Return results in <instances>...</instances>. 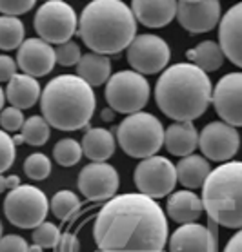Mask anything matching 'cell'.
Listing matches in <instances>:
<instances>
[{
  "label": "cell",
  "instance_id": "cell-16",
  "mask_svg": "<svg viewBox=\"0 0 242 252\" xmlns=\"http://www.w3.org/2000/svg\"><path fill=\"white\" fill-rule=\"evenodd\" d=\"M177 20L191 34L207 33L220 24V2L219 0H199L186 2L179 0Z\"/></svg>",
  "mask_w": 242,
  "mask_h": 252
},
{
  "label": "cell",
  "instance_id": "cell-44",
  "mask_svg": "<svg viewBox=\"0 0 242 252\" xmlns=\"http://www.w3.org/2000/svg\"><path fill=\"white\" fill-rule=\"evenodd\" d=\"M44 2H55V0H44ZM60 2H66V0H60Z\"/></svg>",
  "mask_w": 242,
  "mask_h": 252
},
{
  "label": "cell",
  "instance_id": "cell-25",
  "mask_svg": "<svg viewBox=\"0 0 242 252\" xmlns=\"http://www.w3.org/2000/svg\"><path fill=\"white\" fill-rule=\"evenodd\" d=\"M211 172V165L207 158L199 155L184 156L177 163V178L186 189H199L204 185Z\"/></svg>",
  "mask_w": 242,
  "mask_h": 252
},
{
  "label": "cell",
  "instance_id": "cell-22",
  "mask_svg": "<svg viewBox=\"0 0 242 252\" xmlns=\"http://www.w3.org/2000/svg\"><path fill=\"white\" fill-rule=\"evenodd\" d=\"M40 84L35 76H29L26 73L15 75L7 82L6 98L9 100L13 107L18 109H29L40 100Z\"/></svg>",
  "mask_w": 242,
  "mask_h": 252
},
{
  "label": "cell",
  "instance_id": "cell-1",
  "mask_svg": "<svg viewBox=\"0 0 242 252\" xmlns=\"http://www.w3.org/2000/svg\"><path fill=\"white\" fill-rule=\"evenodd\" d=\"M93 238L100 252H162L167 241L166 214L140 192L115 196L97 214Z\"/></svg>",
  "mask_w": 242,
  "mask_h": 252
},
{
  "label": "cell",
  "instance_id": "cell-6",
  "mask_svg": "<svg viewBox=\"0 0 242 252\" xmlns=\"http://www.w3.org/2000/svg\"><path fill=\"white\" fill-rule=\"evenodd\" d=\"M164 132L161 120L151 113H133L127 115L117 127V140L122 151L131 158H150L155 156L164 145Z\"/></svg>",
  "mask_w": 242,
  "mask_h": 252
},
{
  "label": "cell",
  "instance_id": "cell-20",
  "mask_svg": "<svg viewBox=\"0 0 242 252\" xmlns=\"http://www.w3.org/2000/svg\"><path fill=\"white\" fill-rule=\"evenodd\" d=\"M164 145L173 156H190L199 147V131L193 122H173L164 132Z\"/></svg>",
  "mask_w": 242,
  "mask_h": 252
},
{
  "label": "cell",
  "instance_id": "cell-19",
  "mask_svg": "<svg viewBox=\"0 0 242 252\" xmlns=\"http://www.w3.org/2000/svg\"><path fill=\"white\" fill-rule=\"evenodd\" d=\"M179 0H131V11L146 28H166L173 18H177Z\"/></svg>",
  "mask_w": 242,
  "mask_h": 252
},
{
  "label": "cell",
  "instance_id": "cell-7",
  "mask_svg": "<svg viewBox=\"0 0 242 252\" xmlns=\"http://www.w3.org/2000/svg\"><path fill=\"white\" fill-rule=\"evenodd\" d=\"M150 82L137 71H119L106 84V102L121 115H133L146 107L150 100Z\"/></svg>",
  "mask_w": 242,
  "mask_h": 252
},
{
  "label": "cell",
  "instance_id": "cell-36",
  "mask_svg": "<svg viewBox=\"0 0 242 252\" xmlns=\"http://www.w3.org/2000/svg\"><path fill=\"white\" fill-rule=\"evenodd\" d=\"M37 0H0V13L9 17H20L33 9Z\"/></svg>",
  "mask_w": 242,
  "mask_h": 252
},
{
  "label": "cell",
  "instance_id": "cell-38",
  "mask_svg": "<svg viewBox=\"0 0 242 252\" xmlns=\"http://www.w3.org/2000/svg\"><path fill=\"white\" fill-rule=\"evenodd\" d=\"M17 75V60L7 55H0V82H9Z\"/></svg>",
  "mask_w": 242,
  "mask_h": 252
},
{
  "label": "cell",
  "instance_id": "cell-12",
  "mask_svg": "<svg viewBox=\"0 0 242 252\" xmlns=\"http://www.w3.org/2000/svg\"><path fill=\"white\" fill-rule=\"evenodd\" d=\"M199 147L207 160L230 161L239 153L241 147V134L237 127L226 122H209L199 132Z\"/></svg>",
  "mask_w": 242,
  "mask_h": 252
},
{
  "label": "cell",
  "instance_id": "cell-8",
  "mask_svg": "<svg viewBox=\"0 0 242 252\" xmlns=\"http://www.w3.org/2000/svg\"><path fill=\"white\" fill-rule=\"evenodd\" d=\"M47 209L49 201L46 194L33 185H18L17 189L7 192L4 200L6 218L20 229H35L44 223Z\"/></svg>",
  "mask_w": 242,
  "mask_h": 252
},
{
  "label": "cell",
  "instance_id": "cell-30",
  "mask_svg": "<svg viewBox=\"0 0 242 252\" xmlns=\"http://www.w3.org/2000/svg\"><path fill=\"white\" fill-rule=\"evenodd\" d=\"M49 209H51L53 216L57 220H68L75 214L79 209H81V200L77 198V194L73 190H58L57 194L51 198V203H49Z\"/></svg>",
  "mask_w": 242,
  "mask_h": 252
},
{
  "label": "cell",
  "instance_id": "cell-29",
  "mask_svg": "<svg viewBox=\"0 0 242 252\" xmlns=\"http://www.w3.org/2000/svg\"><path fill=\"white\" fill-rule=\"evenodd\" d=\"M84 151L82 145L73 138H62L55 143L53 147V158L57 160L58 165L62 167H73L81 161Z\"/></svg>",
  "mask_w": 242,
  "mask_h": 252
},
{
  "label": "cell",
  "instance_id": "cell-43",
  "mask_svg": "<svg viewBox=\"0 0 242 252\" xmlns=\"http://www.w3.org/2000/svg\"><path fill=\"white\" fill-rule=\"evenodd\" d=\"M44 249L42 247H39V245H31L29 247V252H42Z\"/></svg>",
  "mask_w": 242,
  "mask_h": 252
},
{
  "label": "cell",
  "instance_id": "cell-23",
  "mask_svg": "<svg viewBox=\"0 0 242 252\" xmlns=\"http://www.w3.org/2000/svg\"><path fill=\"white\" fill-rule=\"evenodd\" d=\"M82 151L91 161H106L110 160L115 153V136L113 132L104 127H93L82 138Z\"/></svg>",
  "mask_w": 242,
  "mask_h": 252
},
{
  "label": "cell",
  "instance_id": "cell-39",
  "mask_svg": "<svg viewBox=\"0 0 242 252\" xmlns=\"http://www.w3.org/2000/svg\"><path fill=\"white\" fill-rule=\"evenodd\" d=\"M81 251V243L77 240L75 234H62L60 236V241H58L57 245V252H79Z\"/></svg>",
  "mask_w": 242,
  "mask_h": 252
},
{
  "label": "cell",
  "instance_id": "cell-14",
  "mask_svg": "<svg viewBox=\"0 0 242 252\" xmlns=\"http://www.w3.org/2000/svg\"><path fill=\"white\" fill-rule=\"evenodd\" d=\"M119 172L106 161H91L79 174V189L87 200L104 201L115 198L119 190Z\"/></svg>",
  "mask_w": 242,
  "mask_h": 252
},
{
  "label": "cell",
  "instance_id": "cell-41",
  "mask_svg": "<svg viewBox=\"0 0 242 252\" xmlns=\"http://www.w3.org/2000/svg\"><path fill=\"white\" fill-rule=\"evenodd\" d=\"M224 252H242V229H239L237 234L231 236L224 247Z\"/></svg>",
  "mask_w": 242,
  "mask_h": 252
},
{
  "label": "cell",
  "instance_id": "cell-33",
  "mask_svg": "<svg viewBox=\"0 0 242 252\" xmlns=\"http://www.w3.org/2000/svg\"><path fill=\"white\" fill-rule=\"evenodd\" d=\"M17 158V143L15 138L9 136V132L0 129V174L9 169Z\"/></svg>",
  "mask_w": 242,
  "mask_h": 252
},
{
  "label": "cell",
  "instance_id": "cell-18",
  "mask_svg": "<svg viewBox=\"0 0 242 252\" xmlns=\"http://www.w3.org/2000/svg\"><path fill=\"white\" fill-rule=\"evenodd\" d=\"M219 46L224 57L242 69V2L231 6L220 18Z\"/></svg>",
  "mask_w": 242,
  "mask_h": 252
},
{
  "label": "cell",
  "instance_id": "cell-47",
  "mask_svg": "<svg viewBox=\"0 0 242 252\" xmlns=\"http://www.w3.org/2000/svg\"><path fill=\"white\" fill-rule=\"evenodd\" d=\"M87 2H95V0H87Z\"/></svg>",
  "mask_w": 242,
  "mask_h": 252
},
{
  "label": "cell",
  "instance_id": "cell-17",
  "mask_svg": "<svg viewBox=\"0 0 242 252\" xmlns=\"http://www.w3.org/2000/svg\"><path fill=\"white\" fill-rule=\"evenodd\" d=\"M57 63L55 47L42 38H28L17 49V65L29 76L49 75Z\"/></svg>",
  "mask_w": 242,
  "mask_h": 252
},
{
  "label": "cell",
  "instance_id": "cell-11",
  "mask_svg": "<svg viewBox=\"0 0 242 252\" xmlns=\"http://www.w3.org/2000/svg\"><path fill=\"white\" fill-rule=\"evenodd\" d=\"M171 49L159 34H137L127 47V62L140 75H157L167 67Z\"/></svg>",
  "mask_w": 242,
  "mask_h": 252
},
{
  "label": "cell",
  "instance_id": "cell-24",
  "mask_svg": "<svg viewBox=\"0 0 242 252\" xmlns=\"http://www.w3.org/2000/svg\"><path fill=\"white\" fill-rule=\"evenodd\" d=\"M77 75L86 80L91 87L108 84L111 78V62L106 55L98 53H86L77 63Z\"/></svg>",
  "mask_w": 242,
  "mask_h": 252
},
{
  "label": "cell",
  "instance_id": "cell-37",
  "mask_svg": "<svg viewBox=\"0 0 242 252\" xmlns=\"http://www.w3.org/2000/svg\"><path fill=\"white\" fill-rule=\"evenodd\" d=\"M0 252H29V245L22 236L9 234L0 240Z\"/></svg>",
  "mask_w": 242,
  "mask_h": 252
},
{
  "label": "cell",
  "instance_id": "cell-10",
  "mask_svg": "<svg viewBox=\"0 0 242 252\" xmlns=\"http://www.w3.org/2000/svg\"><path fill=\"white\" fill-rule=\"evenodd\" d=\"M177 165L164 156L144 158L135 169V185L140 194L151 200H161L171 194L177 185Z\"/></svg>",
  "mask_w": 242,
  "mask_h": 252
},
{
  "label": "cell",
  "instance_id": "cell-3",
  "mask_svg": "<svg viewBox=\"0 0 242 252\" xmlns=\"http://www.w3.org/2000/svg\"><path fill=\"white\" fill-rule=\"evenodd\" d=\"M79 36L98 55H119L137 36V18L122 0L89 2L79 17Z\"/></svg>",
  "mask_w": 242,
  "mask_h": 252
},
{
  "label": "cell",
  "instance_id": "cell-13",
  "mask_svg": "<svg viewBox=\"0 0 242 252\" xmlns=\"http://www.w3.org/2000/svg\"><path fill=\"white\" fill-rule=\"evenodd\" d=\"M211 103L220 120L242 127V71L228 73L213 87Z\"/></svg>",
  "mask_w": 242,
  "mask_h": 252
},
{
  "label": "cell",
  "instance_id": "cell-28",
  "mask_svg": "<svg viewBox=\"0 0 242 252\" xmlns=\"http://www.w3.org/2000/svg\"><path fill=\"white\" fill-rule=\"evenodd\" d=\"M24 34H26V29L20 18L0 15V49L2 51L18 49L24 42Z\"/></svg>",
  "mask_w": 242,
  "mask_h": 252
},
{
  "label": "cell",
  "instance_id": "cell-42",
  "mask_svg": "<svg viewBox=\"0 0 242 252\" xmlns=\"http://www.w3.org/2000/svg\"><path fill=\"white\" fill-rule=\"evenodd\" d=\"M4 102H6V91H2V87H0V113L4 109Z\"/></svg>",
  "mask_w": 242,
  "mask_h": 252
},
{
  "label": "cell",
  "instance_id": "cell-2",
  "mask_svg": "<svg viewBox=\"0 0 242 252\" xmlns=\"http://www.w3.org/2000/svg\"><path fill=\"white\" fill-rule=\"evenodd\" d=\"M213 86L206 71L191 62L173 63L164 69L155 86L157 105L175 122H193L207 111Z\"/></svg>",
  "mask_w": 242,
  "mask_h": 252
},
{
  "label": "cell",
  "instance_id": "cell-46",
  "mask_svg": "<svg viewBox=\"0 0 242 252\" xmlns=\"http://www.w3.org/2000/svg\"><path fill=\"white\" fill-rule=\"evenodd\" d=\"M186 2H199V0H186Z\"/></svg>",
  "mask_w": 242,
  "mask_h": 252
},
{
  "label": "cell",
  "instance_id": "cell-15",
  "mask_svg": "<svg viewBox=\"0 0 242 252\" xmlns=\"http://www.w3.org/2000/svg\"><path fill=\"white\" fill-rule=\"evenodd\" d=\"M219 225L207 218V227L201 223L180 225L169 238V252H217Z\"/></svg>",
  "mask_w": 242,
  "mask_h": 252
},
{
  "label": "cell",
  "instance_id": "cell-35",
  "mask_svg": "<svg viewBox=\"0 0 242 252\" xmlns=\"http://www.w3.org/2000/svg\"><path fill=\"white\" fill-rule=\"evenodd\" d=\"M24 113L22 109H18V107H6V109H2L0 113V127L4 129L6 132H15V131H20L24 126Z\"/></svg>",
  "mask_w": 242,
  "mask_h": 252
},
{
  "label": "cell",
  "instance_id": "cell-5",
  "mask_svg": "<svg viewBox=\"0 0 242 252\" xmlns=\"http://www.w3.org/2000/svg\"><path fill=\"white\" fill-rule=\"evenodd\" d=\"M207 218L226 229H242V161H224L202 185Z\"/></svg>",
  "mask_w": 242,
  "mask_h": 252
},
{
  "label": "cell",
  "instance_id": "cell-45",
  "mask_svg": "<svg viewBox=\"0 0 242 252\" xmlns=\"http://www.w3.org/2000/svg\"><path fill=\"white\" fill-rule=\"evenodd\" d=\"M0 240H2V223H0Z\"/></svg>",
  "mask_w": 242,
  "mask_h": 252
},
{
  "label": "cell",
  "instance_id": "cell-27",
  "mask_svg": "<svg viewBox=\"0 0 242 252\" xmlns=\"http://www.w3.org/2000/svg\"><path fill=\"white\" fill-rule=\"evenodd\" d=\"M49 136H51V129H49L46 118L40 115H35L24 122L22 129H20V136L15 138V143L24 142L28 145H33V147H40L49 140Z\"/></svg>",
  "mask_w": 242,
  "mask_h": 252
},
{
  "label": "cell",
  "instance_id": "cell-31",
  "mask_svg": "<svg viewBox=\"0 0 242 252\" xmlns=\"http://www.w3.org/2000/svg\"><path fill=\"white\" fill-rule=\"evenodd\" d=\"M24 172L29 180H35V182L46 180L51 174V161L42 153H33L24 161Z\"/></svg>",
  "mask_w": 242,
  "mask_h": 252
},
{
  "label": "cell",
  "instance_id": "cell-40",
  "mask_svg": "<svg viewBox=\"0 0 242 252\" xmlns=\"http://www.w3.org/2000/svg\"><path fill=\"white\" fill-rule=\"evenodd\" d=\"M18 185H22L20 184V178L17 176V174H13V176H2L0 174V194L2 192H9V190L13 189H17Z\"/></svg>",
  "mask_w": 242,
  "mask_h": 252
},
{
  "label": "cell",
  "instance_id": "cell-4",
  "mask_svg": "<svg viewBox=\"0 0 242 252\" xmlns=\"http://www.w3.org/2000/svg\"><path fill=\"white\" fill-rule=\"evenodd\" d=\"M93 87L79 75H60L47 82L40 94L42 116L58 131H79L95 113Z\"/></svg>",
  "mask_w": 242,
  "mask_h": 252
},
{
  "label": "cell",
  "instance_id": "cell-26",
  "mask_svg": "<svg viewBox=\"0 0 242 252\" xmlns=\"http://www.w3.org/2000/svg\"><path fill=\"white\" fill-rule=\"evenodd\" d=\"M186 57L191 63H195L197 67H201L206 73L219 71L224 63V53L220 49L219 42L215 40H204L197 44L191 51L186 53Z\"/></svg>",
  "mask_w": 242,
  "mask_h": 252
},
{
  "label": "cell",
  "instance_id": "cell-32",
  "mask_svg": "<svg viewBox=\"0 0 242 252\" xmlns=\"http://www.w3.org/2000/svg\"><path fill=\"white\" fill-rule=\"evenodd\" d=\"M60 230L55 223L44 221L39 227L33 229V243L42 247V249H57L58 241H60Z\"/></svg>",
  "mask_w": 242,
  "mask_h": 252
},
{
  "label": "cell",
  "instance_id": "cell-34",
  "mask_svg": "<svg viewBox=\"0 0 242 252\" xmlns=\"http://www.w3.org/2000/svg\"><path fill=\"white\" fill-rule=\"evenodd\" d=\"M55 55H57V63H60V65H64V67L77 65L79 60L82 58L81 46L73 40L58 44V46L55 47Z\"/></svg>",
  "mask_w": 242,
  "mask_h": 252
},
{
  "label": "cell",
  "instance_id": "cell-21",
  "mask_svg": "<svg viewBox=\"0 0 242 252\" xmlns=\"http://www.w3.org/2000/svg\"><path fill=\"white\" fill-rule=\"evenodd\" d=\"M167 216L177 221V223H195L197 220L202 216L204 205H202V198L191 192V190H179L175 194L169 196L166 205Z\"/></svg>",
  "mask_w": 242,
  "mask_h": 252
},
{
  "label": "cell",
  "instance_id": "cell-9",
  "mask_svg": "<svg viewBox=\"0 0 242 252\" xmlns=\"http://www.w3.org/2000/svg\"><path fill=\"white\" fill-rule=\"evenodd\" d=\"M35 31L47 44H64L79 31V17L68 2H44L35 13Z\"/></svg>",
  "mask_w": 242,
  "mask_h": 252
}]
</instances>
